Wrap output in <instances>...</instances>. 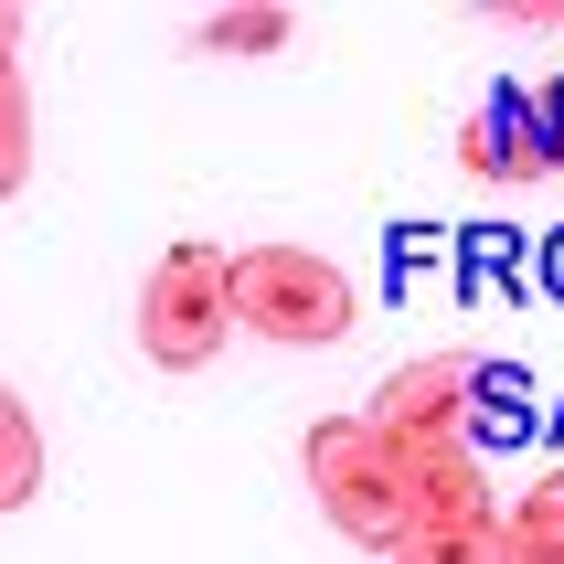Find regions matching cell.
<instances>
[{
  "label": "cell",
  "instance_id": "ba28073f",
  "mask_svg": "<svg viewBox=\"0 0 564 564\" xmlns=\"http://www.w3.org/2000/svg\"><path fill=\"white\" fill-rule=\"evenodd\" d=\"M32 490H43V426H32V405L0 383V511H22Z\"/></svg>",
  "mask_w": 564,
  "mask_h": 564
},
{
  "label": "cell",
  "instance_id": "9c48e42d",
  "mask_svg": "<svg viewBox=\"0 0 564 564\" xmlns=\"http://www.w3.org/2000/svg\"><path fill=\"white\" fill-rule=\"evenodd\" d=\"M394 564H501V511L490 522H437V533H405Z\"/></svg>",
  "mask_w": 564,
  "mask_h": 564
},
{
  "label": "cell",
  "instance_id": "3957f363",
  "mask_svg": "<svg viewBox=\"0 0 564 564\" xmlns=\"http://www.w3.org/2000/svg\"><path fill=\"white\" fill-rule=\"evenodd\" d=\"M235 330V256L224 246H171L139 278V351L160 373H203Z\"/></svg>",
  "mask_w": 564,
  "mask_h": 564
},
{
  "label": "cell",
  "instance_id": "5b68a950",
  "mask_svg": "<svg viewBox=\"0 0 564 564\" xmlns=\"http://www.w3.org/2000/svg\"><path fill=\"white\" fill-rule=\"evenodd\" d=\"M458 150H469L479 182H543V171L564 160V139H554V96H490V107L469 118V139H458Z\"/></svg>",
  "mask_w": 564,
  "mask_h": 564
},
{
  "label": "cell",
  "instance_id": "30bf717a",
  "mask_svg": "<svg viewBox=\"0 0 564 564\" xmlns=\"http://www.w3.org/2000/svg\"><path fill=\"white\" fill-rule=\"evenodd\" d=\"M288 32H299V11H214L203 22V54H278Z\"/></svg>",
  "mask_w": 564,
  "mask_h": 564
},
{
  "label": "cell",
  "instance_id": "7c38bea8",
  "mask_svg": "<svg viewBox=\"0 0 564 564\" xmlns=\"http://www.w3.org/2000/svg\"><path fill=\"white\" fill-rule=\"evenodd\" d=\"M11 43H22V11H0V86L22 75V64H11Z\"/></svg>",
  "mask_w": 564,
  "mask_h": 564
},
{
  "label": "cell",
  "instance_id": "52a82bcc",
  "mask_svg": "<svg viewBox=\"0 0 564 564\" xmlns=\"http://www.w3.org/2000/svg\"><path fill=\"white\" fill-rule=\"evenodd\" d=\"M501 564H564V469H543L501 522Z\"/></svg>",
  "mask_w": 564,
  "mask_h": 564
},
{
  "label": "cell",
  "instance_id": "6da1fadb",
  "mask_svg": "<svg viewBox=\"0 0 564 564\" xmlns=\"http://www.w3.org/2000/svg\"><path fill=\"white\" fill-rule=\"evenodd\" d=\"M351 319H362V288L310 246H246L235 256V330L278 351H330L351 341Z\"/></svg>",
  "mask_w": 564,
  "mask_h": 564
},
{
  "label": "cell",
  "instance_id": "8fae6325",
  "mask_svg": "<svg viewBox=\"0 0 564 564\" xmlns=\"http://www.w3.org/2000/svg\"><path fill=\"white\" fill-rule=\"evenodd\" d=\"M32 182V96H22V75L0 86V203Z\"/></svg>",
  "mask_w": 564,
  "mask_h": 564
},
{
  "label": "cell",
  "instance_id": "8992f818",
  "mask_svg": "<svg viewBox=\"0 0 564 564\" xmlns=\"http://www.w3.org/2000/svg\"><path fill=\"white\" fill-rule=\"evenodd\" d=\"M394 469H405V533L490 522V469H479V447H394Z\"/></svg>",
  "mask_w": 564,
  "mask_h": 564
},
{
  "label": "cell",
  "instance_id": "277c9868",
  "mask_svg": "<svg viewBox=\"0 0 564 564\" xmlns=\"http://www.w3.org/2000/svg\"><path fill=\"white\" fill-rule=\"evenodd\" d=\"M362 426H373L383 447H469V426H479V362H469V351H415V362H394L383 394L362 405Z\"/></svg>",
  "mask_w": 564,
  "mask_h": 564
},
{
  "label": "cell",
  "instance_id": "7a4b0ae2",
  "mask_svg": "<svg viewBox=\"0 0 564 564\" xmlns=\"http://www.w3.org/2000/svg\"><path fill=\"white\" fill-rule=\"evenodd\" d=\"M299 469H310V501L330 511L341 543H362V554H394L405 543V469H394V447L362 415H319L310 437H299Z\"/></svg>",
  "mask_w": 564,
  "mask_h": 564
}]
</instances>
